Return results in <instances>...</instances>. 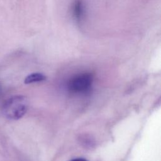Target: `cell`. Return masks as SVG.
<instances>
[{"mask_svg": "<svg viewBox=\"0 0 161 161\" xmlns=\"http://www.w3.org/2000/svg\"><path fill=\"white\" fill-rule=\"evenodd\" d=\"M28 107V101L25 96H14L6 101L3 106V113L7 118L16 120L25 115Z\"/></svg>", "mask_w": 161, "mask_h": 161, "instance_id": "obj_1", "label": "cell"}, {"mask_svg": "<svg viewBox=\"0 0 161 161\" xmlns=\"http://www.w3.org/2000/svg\"><path fill=\"white\" fill-rule=\"evenodd\" d=\"M91 75L84 73L77 75L72 78L68 84L69 89L74 92L82 93L88 91L92 85Z\"/></svg>", "mask_w": 161, "mask_h": 161, "instance_id": "obj_2", "label": "cell"}, {"mask_svg": "<svg viewBox=\"0 0 161 161\" xmlns=\"http://www.w3.org/2000/svg\"><path fill=\"white\" fill-rule=\"evenodd\" d=\"M83 14V7L82 3L80 0H77L73 6V16L74 18L77 21H80Z\"/></svg>", "mask_w": 161, "mask_h": 161, "instance_id": "obj_3", "label": "cell"}, {"mask_svg": "<svg viewBox=\"0 0 161 161\" xmlns=\"http://www.w3.org/2000/svg\"><path fill=\"white\" fill-rule=\"evenodd\" d=\"M46 77L41 73H33L26 77L25 79V84H31L33 82H38L45 80Z\"/></svg>", "mask_w": 161, "mask_h": 161, "instance_id": "obj_4", "label": "cell"}, {"mask_svg": "<svg viewBox=\"0 0 161 161\" xmlns=\"http://www.w3.org/2000/svg\"><path fill=\"white\" fill-rule=\"evenodd\" d=\"M70 161H87V160L84 158H76L72 159Z\"/></svg>", "mask_w": 161, "mask_h": 161, "instance_id": "obj_5", "label": "cell"}]
</instances>
